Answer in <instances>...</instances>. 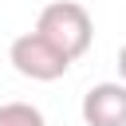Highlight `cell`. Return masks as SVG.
<instances>
[{
  "mask_svg": "<svg viewBox=\"0 0 126 126\" xmlns=\"http://www.w3.org/2000/svg\"><path fill=\"white\" fill-rule=\"evenodd\" d=\"M32 32H35L39 39H47L59 55H67V59L75 63L79 55L91 51L94 20H91V12H87L83 4H75V0H55V4H47V8L39 12V20H35Z\"/></svg>",
  "mask_w": 126,
  "mask_h": 126,
  "instance_id": "cell-1",
  "label": "cell"
},
{
  "mask_svg": "<svg viewBox=\"0 0 126 126\" xmlns=\"http://www.w3.org/2000/svg\"><path fill=\"white\" fill-rule=\"evenodd\" d=\"M8 63H12L16 75H24V79H32V83H55V79H63V75L71 71V59L59 55V51H55L47 39H39L35 32H24V35H16V39L8 43Z\"/></svg>",
  "mask_w": 126,
  "mask_h": 126,
  "instance_id": "cell-2",
  "label": "cell"
},
{
  "mask_svg": "<svg viewBox=\"0 0 126 126\" xmlns=\"http://www.w3.org/2000/svg\"><path fill=\"white\" fill-rule=\"evenodd\" d=\"M79 114L87 126H126V83H94L87 87Z\"/></svg>",
  "mask_w": 126,
  "mask_h": 126,
  "instance_id": "cell-3",
  "label": "cell"
},
{
  "mask_svg": "<svg viewBox=\"0 0 126 126\" xmlns=\"http://www.w3.org/2000/svg\"><path fill=\"white\" fill-rule=\"evenodd\" d=\"M0 126H47L43 110L32 102H0Z\"/></svg>",
  "mask_w": 126,
  "mask_h": 126,
  "instance_id": "cell-4",
  "label": "cell"
},
{
  "mask_svg": "<svg viewBox=\"0 0 126 126\" xmlns=\"http://www.w3.org/2000/svg\"><path fill=\"white\" fill-rule=\"evenodd\" d=\"M118 83H126V43L118 47Z\"/></svg>",
  "mask_w": 126,
  "mask_h": 126,
  "instance_id": "cell-5",
  "label": "cell"
}]
</instances>
